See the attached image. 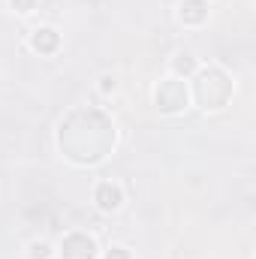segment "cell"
Instances as JSON below:
<instances>
[{
  "label": "cell",
  "mask_w": 256,
  "mask_h": 259,
  "mask_svg": "<svg viewBox=\"0 0 256 259\" xmlns=\"http://www.w3.org/2000/svg\"><path fill=\"white\" fill-rule=\"evenodd\" d=\"M58 46H61V33L55 27H36L30 33V49L39 52V55H55Z\"/></svg>",
  "instance_id": "cell-5"
},
{
  "label": "cell",
  "mask_w": 256,
  "mask_h": 259,
  "mask_svg": "<svg viewBox=\"0 0 256 259\" xmlns=\"http://www.w3.org/2000/svg\"><path fill=\"white\" fill-rule=\"evenodd\" d=\"M61 256L64 259H97V241L84 232H69L61 241Z\"/></svg>",
  "instance_id": "cell-4"
},
{
  "label": "cell",
  "mask_w": 256,
  "mask_h": 259,
  "mask_svg": "<svg viewBox=\"0 0 256 259\" xmlns=\"http://www.w3.org/2000/svg\"><path fill=\"white\" fill-rule=\"evenodd\" d=\"M154 100H157L160 112H166V115L181 112V109L187 106V88H184V81H178V78H166V81H160V88L154 91Z\"/></svg>",
  "instance_id": "cell-3"
},
{
  "label": "cell",
  "mask_w": 256,
  "mask_h": 259,
  "mask_svg": "<svg viewBox=\"0 0 256 259\" xmlns=\"http://www.w3.org/2000/svg\"><path fill=\"white\" fill-rule=\"evenodd\" d=\"M178 18L184 24H202L208 18V3L205 0H184L181 9H178Z\"/></svg>",
  "instance_id": "cell-7"
},
{
  "label": "cell",
  "mask_w": 256,
  "mask_h": 259,
  "mask_svg": "<svg viewBox=\"0 0 256 259\" xmlns=\"http://www.w3.org/2000/svg\"><path fill=\"white\" fill-rule=\"evenodd\" d=\"M27 256H30V259H49V256H52V247H49L46 241H33Z\"/></svg>",
  "instance_id": "cell-9"
},
{
  "label": "cell",
  "mask_w": 256,
  "mask_h": 259,
  "mask_svg": "<svg viewBox=\"0 0 256 259\" xmlns=\"http://www.w3.org/2000/svg\"><path fill=\"white\" fill-rule=\"evenodd\" d=\"M106 259H130V253L124 250V247H112V250L106 253Z\"/></svg>",
  "instance_id": "cell-12"
},
{
  "label": "cell",
  "mask_w": 256,
  "mask_h": 259,
  "mask_svg": "<svg viewBox=\"0 0 256 259\" xmlns=\"http://www.w3.org/2000/svg\"><path fill=\"white\" fill-rule=\"evenodd\" d=\"M193 66H196V61H193L190 52H181V55H175V61H172V69H175L178 75H190Z\"/></svg>",
  "instance_id": "cell-8"
},
{
  "label": "cell",
  "mask_w": 256,
  "mask_h": 259,
  "mask_svg": "<svg viewBox=\"0 0 256 259\" xmlns=\"http://www.w3.org/2000/svg\"><path fill=\"white\" fill-rule=\"evenodd\" d=\"M58 142H61V151L72 163L91 166V163H100L112 151L115 127L97 109H75V112H69L61 121Z\"/></svg>",
  "instance_id": "cell-1"
},
{
  "label": "cell",
  "mask_w": 256,
  "mask_h": 259,
  "mask_svg": "<svg viewBox=\"0 0 256 259\" xmlns=\"http://www.w3.org/2000/svg\"><path fill=\"white\" fill-rule=\"evenodd\" d=\"M100 91H103V94L115 91V78H112V75H103V78H100Z\"/></svg>",
  "instance_id": "cell-11"
},
{
  "label": "cell",
  "mask_w": 256,
  "mask_h": 259,
  "mask_svg": "<svg viewBox=\"0 0 256 259\" xmlns=\"http://www.w3.org/2000/svg\"><path fill=\"white\" fill-rule=\"evenodd\" d=\"M94 202L100 205V211H118V208H121V202H124V193H121V187H118V184L103 181V184L94 190Z\"/></svg>",
  "instance_id": "cell-6"
},
{
  "label": "cell",
  "mask_w": 256,
  "mask_h": 259,
  "mask_svg": "<svg viewBox=\"0 0 256 259\" xmlns=\"http://www.w3.org/2000/svg\"><path fill=\"white\" fill-rule=\"evenodd\" d=\"M232 97V78L217 69V66H208L196 75V103L202 109H220L226 106Z\"/></svg>",
  "instance_id": "cell-2"
},
{
  "label": "cell",
  "mask_w": 256,
  "mask_h": 259,
  "mask_svg": "<svg viewBox=\"0 0 256 259\" xmlns=\"http://www.w3.org/2000/svg\"><path fill=\"white\" fill-rule=\"evenodd\" d=\"M9 3H12V9H15V12H21V15L36 9V0H9Z\"/></svg>",
  "instance_id": "cell-10"
}]
</instances>
